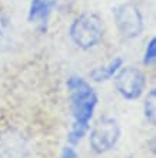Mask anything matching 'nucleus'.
<instances>
[{
	"label": "nucleus",
	"mask_w": 156,
	"mask_h": 158,
	"mask_svg": "<svg viewBox=\"0 0 156 158\" xmlns=\"http://www.w3.org/2000/svg\"><path fill=\"white\" fill-rule=\"evenodd\" d=\"M66 85L73 117L69 141L70 144H78L89 131V124L98 105V95L90 83L80 76H70Z\"/></svg>",
	"instance_id": "1"
},
{
	"label": "nucleus",
	"mask_w": 156,
	"mask_h": 158,
	"mask_svg": "<svg viewBox=\"0 0 156 158\" xmlns=\"http://www.w3.org/2000/svg\"><path fill=\"white\" fill-rule=\"evenodd\" d=\"M70 40L76 48L82 50H90L102 42L105 36L103 19L96 13L86 12L74 17L69 27Z\"/></svg>",
	"instance_id": "2"
},
{
	"label": "nucleus",
	"mask_w": 156,
	"mask_h": 158,
	"mask_svg": "<svg viewBox=\"0 0 156 158\" xmlns=\"http://www.w3.org/2000/svg\"><path fill=\"white\" fill-rule=\"evenodd\" d=\"M120 138V127L115 118L103 117L94 122L89 135V144L93 152L105 154L115 148Z\"/></svg>",
	"instance_id": "3"
},
{
	"label": "nucleus",
	"mask_w": 156,
	"mask_h": 158,
	"mask_svg": "<svg viewBox=\"0 0 156 158\" xmlns=\"http://www.w3.org/2000/svg\"><path fill=\"white\" fill-rule=\"evenodd\" d=\"M113 19L119 33L125 39H135L142 35L145 20L139 7L133 3H120L113 7Z\"/></svg>",
	"instance_id": "4"
},
{
	"label": "nucleus",
	"mask_w": 156,
	"mask_h": 158,
	"mask_svg": "<svg viewBox=\"0 0 156 158\" xmlns=\"http://www.w3.org/2000/svg\"><path fill=\"white\" fill-rule=\"evenodd\" d=\"M113 81L118 94L127 101L139 99L146 88V76L136 66H122Z\"/></svg>",
	"instance_id": "5"
},
{
	"label": "nucleus",
	"mask_w": 156,
	"mask_h": 158,
	"mask_svg": "<svg viewBox=\"0 0 156 158\" xmlns=\"http://www.w3.org/2000/svg\"><path fill=\"white\" fill-rule=\"evenodd\" d=\"M56 6L58 0H32L27 10V20L30 23L45 26Z\"/></svg>",
	"instance_id": "6"
},
{
	"label": "nucleus",
	"mask_w": 156,
	"mask_h": 158,
	"mask_svg": "<svg viewBox=\"0 0 156 158\" xmlns=\"http://www.w3.org/2000/svg\"><path fill=\"white\" fill-rule=\"evenodd\" d=\"M122 66H123V59L115 58V59H112L110 62L105 63V65L93 68V69L89 72V78H90L93 82H99V83L106 82V81H110V79L119 72V69Z\"/></svg>",
	"instance_id": "7"
},
{
	"label": "nucleus",
	"mask_w": 156,
	"mask_h": 158,
	"mask_svg": "<svg viewBox=\"0 0 156 158\" xmlns=\"http://www.w3.org/2000/svg\"><path fill=\"white\" fill-rule=\"evenodd\" d=\"M23 141L19 135L7 132L0 138V157L3 158H17L22 155Z\"/></svg>",
	"instance_id": "8"
},
{
	"label": "nucleus",
	"mask_w": 156,
	"mask_h": 158,
	"mask_svg": "<svg viewBox=\"0 0 156 158\" xmlns=\"http://www.w3.org/2000/svg\"><path fill=\"white\" fill-rule=\"evenodd\" d=\"M143 114L145 118L150 125H155L156 122V89L152 88L148 92L143 104Z\"/></svg>",
	"instance_id": "9"
},
{
	"label": "nucleus",
	"mask_w": 156,
	"mask_h": 158,
	"mask_svg": "<svg viewBox=\"0 0 156 158\" xmlns=\"http://www.w3.org/2000/svg\"><path fill=\"white\" fill-rule=\"evenodd\" d=\"M9 35H10V20L3 12H0V53L7 45Z\"/></svg>",
	"instance_id": "10"
},
{
	"label": "nucleus",
	"mask_w": 156,
	"mask_h": 158,
	"mask_svg": "<svg viewBox=\"0 0 156 158\" xmlns=\"http://www.w3.org/2000/svg\"><path fill=\"white\" fill-rule=\"evenodd\" d=\"M156 60V39L152 38L149 40L146 49H145V53H143V63L146 66H150L153 65Z\"/></svg>",
	"instance_id": "11"
},
{
	"label": "nucleus",
	"mask_w": 156,
	"mask_h": 158,
	"mask_svg": "<svg viewBox=\"0 0 156 158\" xmlns=\"http://www.w3.org/2000/svg\"><path fill=\"white\" fill-rule=\"evenodd\" d=\"M60 158H79V155H78V152L74 151V148L66 147L65 150H63L62 155H60Z\"/></svg>",
	"instance_id": "12"
},
{
	"label": "nucleus",
	"mask_w": 156,
	"mask_h": 158,
	"mask_svg": "<svg viewBox=\"0 0 156 158\" xmlns=\"http://www.w3.org/2000/svg\"><path fill=\"white\" fill-rule=\"evenodd\" d=\"M129 158H130V157H129Z\"/></svg>",
	"instance_id": "13"
}]
</instances>
